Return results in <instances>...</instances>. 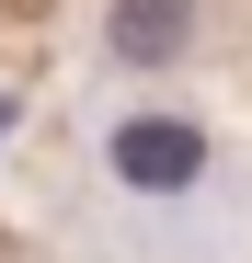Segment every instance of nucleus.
<instances>
[{"label": "nucleus", "instance_id": "f257e3e1", "mask_svg": "<svg viewBox=\"0 0 252 263\" xmlns=\"http://www.w3.org/2000/svg\"><path fill=\"white\" fill-rule=\"evenodd\" d=\"M103 160H115L126 195H195L206 183V126H184V115H126L115 138H103Z\"/></svg>", "mask_w": 252, "mask_h": 263}, {"label": "nucleus", "instance_id": "f03ea898", "mask_svg": "<svg viewBox=\"0 0 252 263\" xmlns=\"http://www.w3.org/2000/svg\"><path fill=\"white\" fill-rule=\"evenodd\" d=\"M206 34V0H115L103 12V58L115 69H184Z\"/></svg>", "mask_w": 252, "mask_h": 263}]
</instances>
